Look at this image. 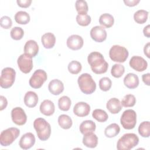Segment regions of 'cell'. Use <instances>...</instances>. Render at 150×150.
Segmentation results:
<instances>
[{
	"label": "cell",
	"instance_id": "1f68e13d",
	"mask_svg": "<svg viewBox=\"0 0 150 150\" xmlns=\"http://www.w3.org/2000/svg\"><path fill=\"white\" fill-rule=\"evenodd\" d=\"M92 116L93 118L100 122H105L108 118V114L104 110L101 109L94 110L93 111Z\"/></svg>",
	"mask_w": 150,
	"mask_h": 150
},
{
	"label": "cell",
	"instance_id": "7a4b0ae2",
	"mask_svg": "<svg viewBox=\"0 0 150 150\" xmlns=\"http://www.w3.org/2000/svg\"><path fill=\"white\" fill-rule=\"evenodd\" d=\"M33 127L36 131L39 139L45 141L48 139L51 134V126L43 118H38L33 122Z\"/></svg>",
	"mask_w": 150,
	"mask_h": 150
},
{
	"label": "cell",
	"instance_id": "5b68a950",
	"mask_svg": "<svg viewBox=\"0 0 150 150\" xmlns=\"http://www.w3.org/2000/svg\"><path fill=\"white\" fill-rule=\"evenodd\" d=\"M20 130L15 127L8 128L2 131L0 135V144L2 146H8L12 144L19 137Z\"/></svg>",
	"mask_w": 150,
	"mask_h": 150
},
{
	"label": "cell",
	"instance_id": "836d02e7",
	"mask_svg": "<svg viewBox=\"0 0 150 150\" xmlns=\"http://www.w3.org/2000/svg\"><path fill=\"white\" fill-rule=\"evenodd\" d=\"M91 17L87 13H79L76 16L77 23L82 26H87L91 22Z\"/></svg>",
	"mask_w": 150,
	"mask_h": 150
},
{
	"label": "cell",
	"instance_id": "74e56055",
	"mask_svg": "<svg viewBox=\"0 0 150 150\" xmlns=\"http://www.w3.org/2000/svg\"><path fill=\"white\" fill-rule=\"evenodd\" d=\"M76 9L79 13H87L88 11V7L87 3L86 1L83 0H77L75 3Z\"/></svg>",
	"mask_w": 150,
	"mask_h": 150
},
{
	"label": "cell",
	"instance_id": "7402d4cb",
	"mask_svg": "<svg viewBox=\"0 0 150 150\" xmlns=\"http://www.w3.org/2000/svg\"><path fill=\"white\" fill-rule=\"evenodd\" d=\"M38 96L37 94L32 91H29L26 93L24 96V103L29 108L35 107L38 103Z\"/></svg>",
	"mask_w": 150,
	"mask_h": 150
},
{
	"label": "cell",
	"instance_id": "ba28073f",
	"mask_svg": "<svg viewBox=\"0 0 150 150\" xmlns=\"http://www.w3.org/2000/svg\"><path fill=\"white\" fill-rule=\"evenodd\" d=\"M120 122L124 129H133L137 124V114L135 111L132 109L125 110L121 115Z\"/></svg>",
	"mask_w": 150,
	"mask_h": 150
},
{
	"label": "cell",
	"instance_id": "f35d334b",
	"mask_svg": "<svg viewBox=\"0 0 150 150\" xmlns=\"http://www.w3.org/2000/svg\"><path fill=\"white\" fill-rule=\"evenodd\" d=\"M10 35L13 40H19L23 38L24 35V31L22 28L15 26L11 29Z\"/></svg>",
	"mask_w": 150,
	"mask_h": 150
},
{
	"label": "cell",
	"instance_id": "bcb514c9",
	"mask_svg": "<svg viewBox=\"0 0 150 150\" xmlns=\"http://www.w3.org/2000/svg\"><path fill=\"white\" fill-rule=\"evenodd\" d=\"M143 33L145 37L149 38H150V25H148L145 27H144L143 29Z\"/></svg>",
	"mask_w": 150,
	"mask_h": 150
},
{
	"label": "cell",
	"instance_id": "4316f807",
	"mask_svg": "<svg viewBox=\"0 0 150 150\" xmlns=\"http://www.w3.org/2000/svg\"><path fill=\"white\" fill-rule=\"evenodd\" d=\"M120 126L116 123H112L105 128L104 134L108 138H112L117 136L120 133Z\"/></svg>",
	"mask_w": 150,
	"mask_h": 150
},
{
	"label": "cell",
	"instance_id": "2e32d148",
	"mask_svg": "<svg viewBox=\"0 0 150 150\" xmlns=\"http://www.w3.org/2000/svg\"><path fill=\"white\" fill-rule=\"evenodd\" d=\"M90 106L85 102H79L75 104L73 108L74 114L80 117H83L88 115L90 112Z\"/></svg>",
	"mask_w": 150,
	"mask_h": 150
},
{
	"label": "cell",
	"instance_id": "7bdbcfd3",
	"mask_svg": "<svg viewBox=\"0 0 150 150\" xmlns=\"http://www.w3.org/2000/svg\"><path fill=\"white\" fill-rule=\"evenodd\" d=\"M0 101H1V104H0V110L2 111L3 110L5 109L7 105H8V101L6 98L3 96H0Z\"/></svg>",
	"mask_w": 150,
	"mask_h": 150
},
{
	"label": "cell",
	"instance_id": "d590c367",
	"mask_svg": "<svg viewBox=\"0 0 150 150\" xmlns=\"http://www.w3.org/2000/svg\"><path fill=\"white\" fill-rule=\"evenodd\" d=\"M121 103L124 107H132L136 103V98L132 94H127L123 97Z\"/></svg>",
	"mask_w": 150,
	"mask_h": 150
},
{
	"label": "cell",
	"instance_id": "b9f144b4",
	"mask_svg": "<svg viewBox=\"0 0 150 150\" xmlns=\"http://www.w3.org/2000/svg\"><path fill=\"white\" fill-rule=\"evenodd\" d=\"M16 2L18 6L21 8H28L30 5L32 0H17Z\"/></svg>",
	"mask_w": 150,
	"mask_h": 150
},
{
	"label": "cell",
	"instance_id": "52a82bcc",
	"mask_svg": "<svg viewBox=\"0 0 150 150\" xmlns=\"http://www.w3.org/2000/svg\"><path fill=\"white\" fill-rule=\"evenodd\" d=\"M16 76L15 70L11 67H5L1 71L0 86L3 88L11 87L15 82Z\"/></svg>",
	"mask_w": 150,
	"mask_h": 150
},
{
	"label": "cell",
	"instance_id": "6da1fadb",
	"mask_svg": "<svg viewBox=\"0 0 150 150\" xmlns=\"http://www.w3.org/2000/svg\"><path fill=\"white\" fill-rule=\"evenodd\" d=\"M87 61L92 71L95 74H103L107 71L108 64L101 53L98 52L90 53L88 56Z\"/></svg>",
	"mask_w": 150,
	"mask_h": 150
},
{
	"label": "cell",
	"instance_id": "f6af8a7d",
	"mask_svg": "<svg viewBox=\"0 0 150 150\" xmlns=\"http://www.w3.org/2000/svg\"><path fill=\"white\" fill-rule=\"evenodd\" d=\"M149 78H150V74L149 73H146L144 74L142 76V79L143 82L147 86L150 85V81H149Z\"/></svg>",
	"mask_w": 150,
	"mask_h": 150
},
{
	"label": "cell",
	"instance_id": "7dc6e473",
	"mask_svg": "<svg viewBox=\"0 0 150 150\" xmlns=\"http://www.w3.org/2000/svg\"><path fill=\"white\" fill-rule=\"evenodd\" d=\"M149 47H150V43L148 42L144 47V54L148 58H149Z\"/></svg>",
	"mask_w": 150,
	"mask_h": 150
},
{
	"label": "cell",
	"instance_id": "8992f818",
	"mask_svg": "<svg viewBox=\"0 0 150 150\" xmlns=\"http://www.w3.org/2000/svg\"><path fill=\"white\" fill-rule=\"evenodd\" d=\"M128 50L124 46L115 45H113L109 51L110 59L115 62L124 63L128 57Z\"/></svg>",
	"mask_w": 150,
	"mask_h": 150
},
{
	"label": "cell",
	"instance_id": "d4e9b609",
	"mask_svg": "<svg viewBox=\"0 0 150 150\" xmlns=\"http://www.w3.org/2000/svg\"><path fill=\"white\" fill-rule=\"evenodd\" d=\"M96 128V125L92 120H85L83 121L79 127V129L82 134L88 132H93Z\"/></svg>",
	"mask_w": 150,
	"mask_h": 150
},
{
	"label": "cell",
	"instance_id": "d6986e66",
	"mask_svg": "<svg viewBox=\"0 0 150 150\" xmlns=\"http://www.w3.org/2000/svg\"><path fill=\"white\" fill-rule=\"evenodd\" d=\"M40 111L46 116H50L53 114L55 110L54 103L50 100H45L40 105Z\"/></svg>",
	"mask_w": 150,
	"mask_h": 150
},
{
	"label": "cell",
	"instance_id": "e0dca14e",
	"mask_svg": "<svg viewBox=\"0 0 150 150\" xmlns=\"http://www.w3.org/2000/svg\"><path fill=\"white\" fill-rule=\"evenodd\" d=\"M39 52V46L34 40H28L24 46V53L32 57H35Z\"/></svg>",
	"mask_w": 150,
	"mask_h": 150
},
{
	"label": "cell",
	"instance_id": "f1b7e54d",
	"mask_svg": "<svg viewBox=\"0 0 150 150\" xmlns=\"http://www.w3.org/2000/svg\"><path fill=\"white\" fill-rule=\"evenodd\" d=\"M58 124L63 129H68L71 127L73 121L69 115L66 114H62L58 117Z\"/></svg>",
	"mask_w": 150,
	"mask_h": 150
},
{
	"label": "cell",
	"instance_id": "ee69618b",
	"mask_svg": "<svg viewBox=\"0 0 150 150\" xmlns=\"http://www.w3.org/2000/svg\"><path fill=\"white\" fill-rule=\"evenodd\" d=\"M140 2L139 0H124V2L125 5L128 6H134Z\"/></svg>",
	"mask_w": 150,
	"mask_h": 150
},
{
	"label": "cell",
	"instance_id": "8fae6325",
	"mask_svg": "<svg viewBox=\"0 0 150 150\" xmlns=\"http://www.w3.org/2000/svg\"><path fill=\"white\" fill-rule=\"evenodd\" d=\"M12 120L18 125H24L27 121V116L23 109L20 107L13 108L11 111Z\"/></svg>",
	"mask_w": 150,
	"mask_h": 150
},
{
	"label": "cell",
	"instance_id": "9a60e30c",
	"mask_svg": "<svg viewBox=\"0 0 150 150\" xmlns=\"http://www.w3.org/2000/svg\"><path fill=\"white\" fill-rule=\"evenodd\" d=\"M35 141V135L32 132H27L21 137L19 145L23 149H28L34 145Z\"/></svg>",
	"mask_w": 150,
	"mask_h": 150
},
{
	"label": "cell",
	"instance_id": "60d3db41",
	"mask_svg": "<svg viewBox=\"0 0 150 150\" xmlns=\"http://www.w3.org/2000/svg\"><path fill=\"white\" fill-rule=\"evenodd\" d=\"M1 26L5 29H8L11 28L12 25V21L10 17L8 16H4L0 19Z\"/></svg>",
	"mask_w": 150,
	"mask_h": 150
},
{
	"label": "cell",
	"instance_id": "ab89813d",
	"mask_svg": "<svg viewBox=\"0 0 150 150\" xmlns=\"http://www.w3.org/2000/svg\"><path fill=\"white\" fill-rule=\"evenodd\" d=\"M112 86V82L110 78L107 77H102L99 81V87L103 91H108Z\"/></svg>",
	"mask_w": 150,
	"mask_h": 150
},
{
	"label": "cell",
	"instance_id": "4fadbf2b",
	"mask_svg": "<svg viewBox=\"0 0 150 150\" xmlns=\"http://www.w3.org/2000/svg\"><path fill=\"white\" fill-rule=\"evenodd\" d=\"M107 35L106 30L101 26H94L90 30V36L96 42H103L106 39Z\"/></svg>",
	"mask_w": 150,
	"mask_h": 150
},
{
	"label": "cell",
	"instance_id": "5bb4252c",
	"mask_svg": "<svg viewBox=\"0 0 150 150\" xmlns=\"http://www.w3.org/2000/svg\"><path fill=\"white\" fill-rule=\"evenodd\" d=\"M83 39L78 35H72L70 36L67 38L66 42L67 47L73 50L80 49L83 47Z\"/></svg>",
	"mask_w": 150,
	"mask_h": 150
},
{
	"label": "cell",
	"instance_id": "f546056e",
	"mask_svg": "<svg viewBox=\"0 0 150 150\" xmlns=\"http://www.w3.org/2000/svg\"><path fill=\"white\" fill-rule=\"evenodd\" d=\"M148 13V12L145 10H138L134 13V19L136 23L138 24H143L146 22Z\"/></svg>",
	"mask_w": 150,
	"mask_h": 150
},
{
	"label": "cell",
	"instance_id": "e575fe53",
	"mask_svg": "<svg viewBox=\"0 0 150 150\" xmlns=\"http://www.w3.org/2000/svg\"><path fill=\"white\" fill-rule=\"evenodd\" d=\"M125 72V67L121 64H114L111 70V75L115 78L121 77Z\"/></svg>",
	"mask_w": 150,
	"mask_h": 150
},
{
	"label": "cell",
	"instance_id": "44dd1931",
	"mask_svg": "<svg viewBox=\"0 0 150 150\" xmlns=\"http://www.w3.org/2000/svg\"><path fill=\"white\" fill-rule=\"evenodd\" d=\"M83 144L88 148H96L98 144V137L93 132H88L84 134Z\"/></svg>",
	"mask_w": 150,
	"mask_h": 150
},
{
	"label": "cell",
	"instance_id": "277c9868",
	"mask_svg": "<svg viewBox=\"0 0 150 150\" xmlns=\"http://www.w3.org/2000/svg\"><path fill=\"white\" fill-rule=\"evenodd\" d=\"M138 143L139 138L135 134L127 133L118 139L117 148L118 150H129L136 146Z\"/></svg>",
	"mask_w": 150,
	"mask_h": 150
},
{
	"label": "cell",
	"instance_id": "ffe728a7",
	"mask_svg": "<svg viewBox=\"0 0 150 150\" xmlns=\"http://www.w3.org/2000/svg\"><path fill=\"white\" fill-rule=\"evenodd\" d=\"M124 84L129 89L135 88L139 85V78L135 74L129 73L124 79Z\"/></svg>",
	"mask_w": 150,
	"mask_h": 150
},
{
	"label": "cell",
	"instance_id": "603a6c76",
	"mask_svg": "<svg viewBox=\"0 0 150 150\" xmlns=\"http://www.w3.org/2000/svg\"><path fill=\"white\" fill-rule=\"evenodd\" d=\"M106 107L111 114H115L121 110L122 105L118 98H111L107 101Z\"/></svg>",
	"mask_w": 150,
	"mask_h": 150
},
{
	"label": "cell",
	"instance_id": "3957f363",
	"mask_svg": "<svg viewBox=\"0 0 150 150\" xmlns=\"http://www.w3.org/2000/svg\"><path fill=\"white\" fill-rule=\"evenodd\" d=\"M77 83L80 90L85 94H91L96 89V83L88 73L81 74L78 77Z\"/></svg>",
	"mask_w": 150,
	"mask_h": 150
},
{
	"label": "cell",
	"instance_id": "8d00e7d4",
	"mask_svg": "<svg viewBox=\"0 0 150 150\" xmlns=\"http://www.w3.org/2000/svg\"><path fill=\"white\" fill-rule=\"evenodd\" d=\"M69 71L73 74H77L79 73L82 69L81 64L76 60L70 62L67 66Z\"/></svg>",
	"mask_w": 150,
	"mask_h": 150
},
{
	"label": "cell",
	"instance_id": "83f0119b",
	"mask_svg": "<svg viewBox=\"0 0 150 150\" xmlns=\"http://www.w3.org/2000/svg\"><path fill=\"white\" fill-rule=\"evenodd\" d=\"M15 20L16 23L21 25H26L30 21V16L25 11H20L16 13L14 16Z\"/></svg>",
	"mask_w": 150,
	"mask_h": 150
},
{
	"label": "cell",
	"instance_id": "9c48e42d",
	"mask_svg": "<svg viewBox=\"0 0 150 150\" xmlns=\"http://www.w3.org/2000/svg\"><path fill=\"white\" fill-rule=\"evenodd\" d=\"M47 75L46 72L42 69L36 70L29 79V85L33 88H40L46 81Z\"/></svg>",
	"mask_w": 150,
	"mask_h": 150
},
{
	"label": "cell",
	"instance_id": "484cf974",
	"mask_svg": "<svg viewBox=\"0 0 150 150\" xmlns=\"http://www.w3.org/2000/svg\"><path fill=\"white\" fill-rule=\"evenodd\" d=\"M99 23L103 28L105 27L106 28H109L114 25V19L113 16L111 14L105 13L100 16Z\"/></svg>",
	"mask_w": 150,
	"mask_h": 150
},
{
	"label": "cell",
	"instance_id": "ac0fdd59",
	"mask_svg": "<svg viewBox=\"0 0 150 150\" xmlns=\"http://www.w3.org/2000/svg\"><path fill=\"white\" fill-rule=\"evenodd\" d=\"M48 89L51 94L55 96L59 95L64 90V84L60 80L53 79L49 82Z\"/></svg>",
	"mask_w": 150,
	"mask_h": 150
},
{
	"label": "cell",
	"instance_id": "d6a6232c",
	"mask_svg": "<svg viewBox=\"0 0 150 150\" xmlns=\"http://www.w3.org/2000/svg\"><path fill=\"white\" fill-rule=\"evenodd\" d=\"M139 134L144 138H148L150 135V123L146 121L141 122L138 127Z\"/></svg>",
	"mask_w": 150,
	"mask_h": 150
},
{
	"label": "cell",
	"instance_id": "7c38bea8",
	"mask_svg": "<svg viewBox=\"0 0 150 150\" xmlns=\"http://www.w3.org/2000/svg\"><path fill=\"white\" fill-rule=\"evenodd\" d=\"M129 64L131 68L138 72L145 70L148 67L147 62L143 57L139 56H132L129 60Z\"/></svg>",
	"mask_w": 150,
	"mask_h": 150
},
{
	"label": "cell",
	"instance_id": "30bf717a",
	"mask_svg": "<svg viewBox=\"0 0 150 150\" xmlns=\"http://www.w3.org/2000/svg\"><path fill=\"white\" fill-rule=\"evenodd\" d=\"M17 63L19 70L25 74L30 73L33 69L32 59L25 53H23L19 56Z\"/></svg>",
	"mask_w": 150,
	"mask_h": 150
},
{
	"label": "cell",
	"instance_id": "4dcf8cb0",
	"mask_svg": "<svg viewBox=\"0 0 150 150\" xmlns=\"http://www.w3.org/2000/svg\"><path fill=\"white\" fill-rule=\"evenodd\" d=\"M71 104V101L70 98L66 96L61 97L58 100V107L60 110L63 111H68L70 108Z\"/></svg>",
	"mask_w": 150,
	"mask_h": 150
},
{
	"label": "cell",
	"instance_id": "cb8c5ba5",
	"mask_svg": "<svg viewBox=\"0 0 150 150\" xmlns=\"http://www.w3.org/2000/svg\"><path fill=\"white\" fill-rule=\"evenodd\" d=\"M41 42L43 47L46 49H52L56 43V37L51 32L45 33L42 36Z\"/></svg>",
	"mask_w": 150,
	"mask_h": 150
}]
</instances>
